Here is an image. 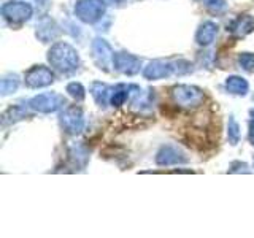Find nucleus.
<instances>
[{"mask_svg":"<svg viewBox=\"0 0 254 238\" xmlns=\"http://www.w3.org/2000/svg\"><path fill=\"white\" fill-rule=\"evenodd\" d=\"M48 60L61 73L75 71L79 65V56L73 46L68 43H56L48 51Z\"/></svg>","mask_w":254,"mask_h":238,"instance_id":"f257e3e1","label":"nucleus"},{"mask_svg":"<svg viewBox=\"0 0 254 238\" xmlns=\"http://www.w3.org/2000/svg\"><path fill=\"white\" fill-rule=\"evenodd\" d=\"M172 100L175 102V105H178L180 108L185 110H194L203 105L205 102V94L202 89H198L197 86H189V84H178L173 86L172 91Z\"/></svg>","mask_w":254,"mask_h":238,"instance_id":"f03ea898","label":"nucleus"},{"mask_svg":"<svg viewBox=\"0 0 254 238\" xmlns=\"http://www.w3.org/2000/svg\"><path fill=\"white\" fill-rule=\"evenodd\" d=\"M190 70V63L186 60L165 62V60H153L143 70V76L146 79H162L169 78L173 73H188Z\"/></svg>","mask_w":254,"mask_h":238,"instance_id":"7ed1b4c3","label":"nucleus"},{"mask_svg":"<svg viewBox=\"0 0 254 238\" xmlns=\"http://www.w3.org/2000/svg\"><path fill=\"white\" fill-rule=\"evenodd\" d=\"M105 0H78L75 5V14L79 21L94 24L105 14Z\"/></svg>","mask_w":254,"mask_h":238,"instance_id":"20e7f679","label":"nucleus"},{"mask_svg":"<svg viewBox=\"0 0 254 238\" xmlns=\"http://www.w3.org/2000/svg\"><path fill=\"white\" fill-rule=\"evenodd\" d=\"M64 105H65V99L54 92L35 95L29 102V107L34 111H38V113H54V111H58Z\"/></svg>","mask_w":254,"mask_h":238,"instance_id":"39448f33","label":"nucleus"},{"mask_svg":"<svg viewBox=\"0 0 254 238\" xmlns=\"http://www.w3.org/2000/svg\"><path fill=\"white\" fill-rule=\"evenodd\" d=\"M92 54L95 63L103 71H110L115 65V53L103 38H95L92 42Z\"/></svg>","mask_w":254,"mask_h":238,"instance_id":"423d86ee","label":"nucleus"},{"mask_svg":"<svg viewBox=\"0 0 254 238\" xmlns=\"http://www.w3.org/2000/svg\"><path fill=\"white\" fill-rule=\"evenodd\" d=\"M61 125L70 135H76L84 129V116L79 107H68L61 113Z\"/></svg>","mask_w":254,"mask_h":238,"instance_id":"0eeeda50","label":"nucleus"},{"mask_svg":"<svg viewBox=\"0 0 254 238\" xmlns=\"http://www.w3.org/2000/svg\"><path fill=\"white\" fill-rule=\"evenodd\" d=\"M53 81H54V73L48 67H43V65L32 67L26 73V84L29 87H34V89L50 86Z\"/></svg>","mask_w":254,"mask_h":238,"instance_id":"6e6552de","label":"nucleus"},{"mask_svg":"<svg viewBox=\"0 0 254 238\" xmlns=\"http://www.w3.org/2000/svg\"><path fill=\"white\" fill-rule=\"evenodd\" d=\"M2 14L11 22H24L32 16V6L24 2H8L2 6Z\"/></svg>","mask_w":254,"mask_h":238,"instance_id":"1a4fd4ad","label":"nucleus"},{"mask_svg":"<svg viewBox=\"0 0 254 238\" xmlns=\"http://www.w3.org/2000/svg\"><path fill=\"white\" fill-rule=\"evenodd\" d=\"M141 60L129 53H115V68L119 73L135 75L140 71Z\"/></svg>","mask_w":254,"mask_h":238,"instance_id":"9d476101","label":"nucleus"},{"mask_svg":"<svg viewBox=\"0 0 254 238\" xmlns=\"http://www.w3.org/2000/svg\"><path fill=\"white\" fill-rule=\"evenodd\" d=\"M188 157L175 146H162L156 156L157 165H175V164H185Z\"/></svg>","mask_w":254,"mask_h":238,"instance_id":"9b49d317","label":"nucleus"},{"mask_svg":"<svg viewBox=\"0 0 254 238\" xmlns=\"http://www.w3.org/2000/svg\"><path fill=\"white\" fill-rule=\"evenodd\" d=\"M216 35H218V26L211 21H206L198 27L197 35H195V42L200 46H208L214 42Z\"/></svg>","mask_w":254,"mask_h":238,"instance_id":"f8f14e48","label":"nucleus"},{"mask_svg":"<svg viewBox=\"0 0 254 238\" xmlns=\"http://www.w3.org/2000/svg\"><path fill=\"white\" fill-rule=\"evenodd\" d=\"M253 30H254V19L250 14L238 16V18L232 22V26H230V32H232L234 37H237V38L246 37L248 34H251Z\"/></svg>","mask_w":254,"mask_h":238,"instance_id":"ddd939ff","label":"nucleus"},{"mask_svg":"<svg viewBox=\"0 0 254 238\" xmlns=\"http://www.w3.org/2000/svg\"><path fill=\"white\" fill-rule=\"evenodd\" d=\"M91 94L94 100L97 102V105L105 108L107 103H108V99H111L110 95L113 94V87H108L107 84L103 83H92L91 86Z\"/></svg>","mask_w":254,"mask_h":238,"instance_id":"4468645a","label":"nucleus"},{"mask_svg":"<svg viewBox=\"0 0 254 238\" xmlns=\"http://www.w3.org/2000/svg\"><path fill=\"white\" fill-rule=\"evenodd\" d=\"M59 34L58 27H56V24L51 21V19H43L40 24H37V37L40 40H43V42H48V40H53L56 38Z\"/></svg>","mask_w":254,"mask_h":238,"instance_id":"2eb2a0df","label":"nucleus"},{"mask_svg":"<svg viewBox=\"0 0 254 238\" xmlns=\"http://www.w3.org/2000/svg\"><path fill=\"white\" fill-rule=\"evenodd\" d=\"M226 87L229 92L237 95H245L248 92V81L242 76H229L226 81Z\"/></svg>","mask_w":254,"mask_h":238,"instance_id":"dca6fc26","label":"nucleus"},{"mask_svg":"<svg viewBox=\"0 0 254 238\" xmlns=\"http://www.w3.org/2000/svg\"><path fill=\"white\" fill-rule=\"evenodd\" d=\"M137 86H123V84H119L116 87H113V94H111V105L113 107H121L124 105V102L127 100V97H129V91L135 89Z\"/></svg>","mask_w":254,"mask_h":238,"instance_id":"f3484780","label":"nucleus"},{"mask_svg":"<svg viewBox=\"0 0 254 238\" xmlns=\"http://www.w3.org/2000/svg\"><path fill=\"white\" fill-rule=\"evenodd\" d=\"M26 110L21 108V107H13L8 111H5L3 116H2V124L3 125H8V124H13L16 121H19V119L26 118Z\"/></svg>","mask_w":254,"mask_h":238,"instance_id":"a211bd4d","label":"nucleus"},{"mask_svg":"<svg viewBox=\"0 0 254 238\" xmlns=\"http://www.w3.org/2000/svg\"><path fill=\"white\" fill-rule=\"evenodd\" d=\"M19 86V78L16 75H6L2 78V83H0V92H2L3 95H8L14 92L16 89H18Z\"/></svg>","mask_w":254,"mask_h":238,"instance_id":"6ab92c4d","label":"nucleus"},{"mask_svg":"<svg viewBox=\"0 0 254 238\" xmlns=\"http://www.w3.org/2000/svg\"><path fill=\"white\" fill-rule=\"evenodd\" d=\"M229 141H230V145H237L238 140H240V127H238L237 121H235V118L234 116H230L229 118Z\"/></svg>","mask_w":254,"mask_h":238,"instance_id":"aec40b11","label":"nucleus"},{"mask_svg":"<svg viewBox=\"0 0 254 238\" xmlns=\"http://www.w3.org/2000/svg\"><path fill=\"white\" fill-rule=\"evenodd\" d=\"M70 156H71V159H73V161H75L76 164H78V161L81 162V167L86 165L87 157H89V154H87L86 148H83V146H75V148H71Z\"/></svg>","mask_w":254,"mask_h":238,"instance_id":"412c9836","label":"nucleus"},{"mask_svg":"<svg viewBox=\"0 0 254 238\" xmlns=\"http://www.w3.org/2000/svg\"><path fill=\"white\" fill-rule=\"evenodd\" d=\"M67 92H68L75 100H83V99H84V95H86L84 87H83L81 84H79V83H70V84L67 86Z\"/></svg>","mask_w":254,"mask_h":238,"instance_id":"4be33fe9","label":"nucleus"},{"mask_svg":"<svg viewBox=\"0 0 254 238\" xmlns=\"http://www.w3.org/2000/svg\"><path fill=\"white\" fill-rule=\"evenodd\" d=\"M238 63H240L242 68H245L246 71H254V54H251V53L240 54Z\"/></svg>","mask_w":254,"mask_h":238,"instance_id":"5701e85b","label":"nucleus"},{"mask_svg":"<svg viewBox=\"0 0 254 238\" xmlns=\"http://www.w3.org/2000/svg\"><path fill=\"white\" fill-rule=\"evenodd\" d=\"M203 3L208 6L211 11H222L226 8V2H224V0H205Z\"/></svg>","mask_w":254,"mask_h":238,"instance_id":"b1692460","label":"nucleus"},{"mask_svg":"<svg viewBox=\"0 0 254 238\" xmlns=\"http://www.w3.org/2000/svg\"><path fill=\"white\" fill-rule=\"evenodd\" d=\"M124 0H105V3H110V5H121Z\"/></svg>","mask_w":254,"mask_h":238,"instance_id":"393cba45","label":"nucleus"},{"mask_svg":"<svg viewBox=\"0 0 254 238\" xmlns=\"http://www.w3.org/2000/svg\"><path fill=\"white\" fill-rule=\"evenodd\" d=\"M37 2H38V3H42L43 6H46V5H48V0H37Z\"/></svg>","mask_w":254,"mask_h":238,"instance_id":"a878e982","label":"nucleus"},{"mask_svg":"<svg viewBox=\"0 0 254 238\" xmlns=\"http://www.w3.org/2000/svg\"><path fill=\"white\" fill-rule=\"evenodd\" d=\"M251 116H253V121H251V124L254 125V110H251Z\"/></svg>","mask_w":254,"mask_h":238,"instance_id":"bb28decb","label":"nucleus"},{"mask_svg":"<svg viewBox=\"0 0 254 238\" xmlns=\"http://www.w3.org/2000/svg\"><path fill=\"white\" fill-rule=\"evenodd\" d=\"M198 2H202V3H203V2H205V0H198Z\"/></svg>","mask_w":254,"mask_h":238,"instance_id":"cd10ccee","label":"nucleus"}]
</instances>
